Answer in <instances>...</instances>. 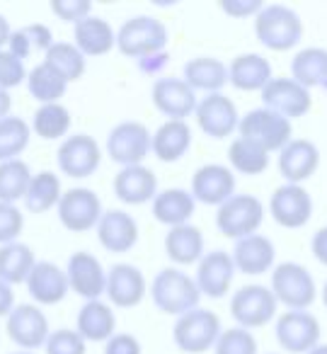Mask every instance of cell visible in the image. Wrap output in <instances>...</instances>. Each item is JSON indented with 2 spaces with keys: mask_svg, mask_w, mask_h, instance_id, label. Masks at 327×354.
I'll list each match as a JSON object with an SVG mask.
<instances>
[{
  "mask_svg": "<svg viewBox=\"0 0 327 354\" xmlns=\"http://www.w3.org/2000/svg\"><path fill=\"white\" fill-rule=\"evenodd\" d=\"M107 296L109 306L117 308H136L146 299V277L136 265L119 262L107 272Z\"/></svg>",
  "mask_w": 327,
  "mask_h": 354,
  "instance_id": "obj_22",
  "label": "cell"
},
{
  "mask_svg": "<svg viewBox=\"0 0 327 354\" xmlns=\"http://www.w3.org/2000/svg\"><path fill=\"white\" fill-rule=\"evenodd\" d=\"M51 12H54L59 20L78 25L80 20L93 15V3H90V0H54V3H51Z\"/></svg>",
  "mask_w": 327,
  "mask_h": 354,
  "instance_id": "obj_47",
  "label": "cell"
},
{
  "mask_svg": "<svg viewBox=\"0 0 327 354\" xmlns=\"http://www.w3.org/2000/svg\"><path fill=\"white\" fill-rule=\"evenodd\" d=\"M151 204H153V216H156V221L167 228L189 223V218L194 216V209H196V202H194V197H191V192L180 189V187L162 189V192L156 194V199H153Z\"/></svg>",
  "mask_w": 327,
  "mask_h": 354,
  "instance_id": "obj_32",
  "label": "cell"
},
{
  "mask_svg": "<svg viewBox=\"0 0 327 354\" xmlns=\"http://www.w3.org/2000/svg\"><path fill=\"white\" fill-rule=\"evenodd\" d=\"M191 197L194 202H201L206 207L218 209L223 202H228L235 194V175L230 167L221 162H206L196 167L191 175Z\"/></svg>",
  "mask_w": 327,
  "mask_h": 354,
  "instance_id": "obj_17",
  "label": "cell"
},
{
  "mask_svg": "<svg viewBox=\"0 0 327 354\" xmlns=\"http://www.w3.org/2000/svg\"><path fill=\"white\" fill-rule=\"evenodd\" d=\"M44 64L54 71L56 75L66 80V83H75L85 75V68H88V59L80 54V49L75 44H68V41H54L49 46V51L44 54Z\"/></svg>",
  "mask_w": 327,
  "mask_h": 354,
  "instance_id": "obj_37",
  "label": "cell"
},
{
  "mask_svg": "<svg viewBox=\"0 0 327 354\" xmlns=\"http://www.w3.org/2000/svg\"><path fill=\"white\" fill-rule=\"evenodd\" d=\"M235 279V265L230 252L223 250H211L204 252V257L196 265L194 281L199 286L201 296H209V299H223L230 291Z\"/></svg>",
  "mask_w": 327,
  "mask_h": 354,
  "instance_id": "obj_20",
  "label": "cell"
},
{
  "mask_svg": "<svg viewBox=\"0 0 327 354\" xmlns=\"http://www.w3.org/2000/svg\"><path fill=\"white\" fill-rule=\"evenodd\" d=\"M37 262L39 260L35 257V250L25 243L15 241L0 245V281H6L10 286L25 284Z\"/></svg>",
  "mask_w": 327,
  "mask_h": 354,
  "instance_id": "obj_35",
  "label": "cell"
},
{
  "mask_svg": "<svg viewBox=\"0 0 327 354\" xmlns=\"http://www.w3.org/2000/svg\"><path fill=\"white\" fill-rule=\"evenodd\" d=\"M71 112L61 102L56 104H39V109L32 117V133H37L44 141H59L66 138L71 131Z\"/></svg>",
  "mask_w": 327,
  "mask_h": 354,
  "instance_id": "obj_39",
  "label": "cell"
},
{
  "mask_svg": "<svg viewBox=\"0 0 327 354\" xmlns=\"http://www.w3.org/2000/svg\"><path fill=\"white\" fill-rule=\"evenodd\" d=\"M228 160L230 170L240 172V175H262L269 167V153L264 148H259L257 143L247 141L243 136H235L228 146Z\"/></svg>",
  "mask_w": 327,
  "mask_h": 354,
  "instance_id": "obj_38",
  "label": "cell"
},
{
  "mask_svg": "<svg viewBox=\"0 0 327 354\" xmlns=\"http://www.w3.org/2000/svg\"><path fill=\"white\" fill-rule=\"evenodd\" d=\"M267 354H279V352H267Z\"/></svg>",
  "mask_w": 327,
  "mask_h": 354,
  "instance_id": "obj_59",
  "label": "cell"
},
{
  "mask_svg": "<svg viewBox=\"0 0 327 354\" xmlns=\"http://www.w3.org/2000/svg\"><path fill=\"white\" fill-rule=\"evenodd\" d=\"M191 148V127L187 122L165 119L153 133V156L162 162H177Z\"/></svg>",
  "mask_w": 327,
  "mask_h": 354,
  "instance_id": "obj_33",
  "label": "cell"
},
{
  "mask_svg": "<svg viewBox=\"0 0 327 354\" xmlns=\"http://www.w3.org/2000/svg\"><path fill=\"white\" fill-rule=\"evenodd\" d=\"M165 252L180 270L189 265H199V260L204 257V233L194 223L170 228L165 236Z\"/></svg>",
  "mask_w": 327,
  "mask_h": 354,
  "instance_id": "obj_31",
  "label": "cell"
},
{
  "mask_svg": "<svg viewBox=\"0 0 327 354\" xmlns=\"http://www.w3.org/2000/svg\"><path fill=\"white\" fill-rule=\"evenodd\" d=\"M310 250H312V255H315V260L327 267V226L315 231V236H312V241H310Z\"/></svg>",
  "mask_w": 327,
  "mask_h": 354,
  "instance_id": "obj_51",
  "label": "cell"
},
{
  "mask_svg": "<svg viewBox=\"0 0 327 354\" xmlns=\"http://www.w3.org/2000/svg\"><path fill=\"white\" fill-rule=\"evenodd\" d=\"M214 354H259L257 337L245 328H225L218 342L214 344Z\"/></svg>",
  "mask_w": 327,
  "mask_h": 354,
  "instance_id": "obj_43",
  "label": "cell"
},
{
  "mask_svg": "<svg viewBox=\"0 0 327 354\" xmlns=\"http://www.w3.org/2000/svg\"><path fill=\"white\" fill-rule=\"evenodd\" d=\"M279 313V304L274 299L272 289L262 284H247L238 289L230 299V315L238 323V328L257 330L269 325Z\"/></svg>",
  "mask_w": 327,
  "mask_h": 354,
  "instance_id": "obj_9",
  "label": "cell"
},
{
  "mask_svg": "<svg viewBox=\"0 0 327 354\" xmlns=\"http://www.w3.org/2000/svg\"><path fill=\"white\" fill-rule=\"evenodd\" d=\"M291 78L303 88H327V49L306 46L291 61Z\"/></svg>",
  "mask_w": 327,
  "mask_h": 354,
  "instance_id": "obj_34",
  "label": "cell"
},
{
  "mask_svg": "<svg viewBox=\"0 0 327 354\" xmlns=\"http://www.w3.org/2000/svg\"><path fill=\"white\" fill-rule=\"evenodd\" d=\"M8 337L22 349V352H35L44 347L49 339V318L37 304H17L12 313L6 318Z\"/></svg>",
  "mask_w": 327,
  "mask_h": 354,
  "instance_id": "obj_12",
  "label": "cell"
},
{
  "mask_svg": "<svg viewBox=\"0 0 327 354\" xmlns=\"http://www.w3.org/2000/svg\"><path fill=\"white\" fill-rule=\"evenodd\" d=\"M233 257L235 272H243V274H264V272L274 270V262H277V248L262 233H254V236L240 238L235 241V248L230 252Z\"/></svg>",
  "mask_w": 327,
  "mask_h": 354,
  "instance_id": "obj_26",
  "label": "cell"
},
{
  "mask_svg": "<svg viewBox=\"0 0 327 354\" xmlns=\"http://www.w3.org/2000/svg\"><path fill=\"white\" fill-rule=\"evenodd\" d=\"M56 162H59V170L64 175L73 177V180H83V177L97 172L100 162H102V148L95 136L73 133V136H66L61 141Z\"/></svg>",
  "mask_w": 327,
  "mask_h": 354,
  "instance_id": "obj_11",
  "label": "cell"
},
{
  "mask_svg": "<svg viewBox=\"0 0 327 354\" xmlns=\"http://www.w3.org/2000/svg\"><path fill=\"white\" fill-rule=\"evenodd\" d=\"M10 22L6 20V15H0V49H8V41H10Z\"/></svg>",
  "mask_w": 327,
  "mask_h": 354,
  "instance_id": "obj_55",
  "label": "cell"
},
{
  "mask_svg": "<svg viewBox=\"0 0 327 354\" xmlns=\"http://www.w3.org/2000/svg\"><path fill=\"white\" fill-rule=\"evenodd\" d=\"M221 333H223V325H221L218 313L199 306V308L177 318L175 328H172V339H175L177 349H182V352L201 354L214 349Z\"/></svg>",
  "mask_w": 327,
  "mask_h": 354,
  "instance_id": "obj_5",
  "label": "cell"
},
{
  "mask_svg": "<svg viewBox=\"0 0 327 354\" xmlns=\"http://www.w3.org/2000/svg\"><path fill=\"white\" fill-rule=\"evenodd\" d=\"M277 165L286 185H303L315 175L317 165H320V151L308 138H291L279 151Z\"/></svg>",
  "mask_w": 327,
  "mask_h": 354,
  "instance_id": "obj_21",
  "label": "cell"
},
{
  "mask_svg": "<svg viewBox=\"0 0 327 354\" xmlns=\"http://www.w3.org/2000/svg\"><path fill=\"white\" fill-rule=\"evenodd\" d=\"M322 304H325V308H327V281L322 284Z\"/></svg>",
  "mask_w": 327,
  "mask_h": 354,
  "instance_id": "obj_57",
  "label": "cell"
},
{
  "mask_svg": "<svg viewBox=\"0 0 327 354\" xmlns=\"http://www.w3.org/2000/svg\"><path fill=\"white\" fill-rule=\"evenodd\" d=\"M170 39V32L158 17L136 15L127 20L117 32V49L129 59H151L156 54H162Z\"/></svg>",
  "mask_w": 327,
  "mask_h": 354,
  "instance_id": "obj_3",
  "label": "cell"
},
{
  "mask_svg": "<svg viewBox=\"0 0 327 354\" xmlns=\"http://www.w3.org/2000/svg\"><path fill=\"white\" fill-rule=\"evenodd\" d=\"M153 153V133L148 131L146 124L136 119L119 122L107 136V156L117 165L133 167L143 165L148 156Z\"/></svg>",
  "mask_w": 327,
  "mask_h": 354,
  "instance_id": "obj_8",
  "label": "cell"
},
{
  "mask_svg": "<svg viewBox=\"0 0 327 354\" xmlns=\"http://www.w3.org/2000/svg\"><path fill=\"white\" fill-rule=\"evenodd\" d=\"M32 138V127L22 117L0 119V162L17 160L27 151Z\"/></svg>",
  "mask_w": 327,
  "mask_h": 354,
  "instance_id": "obj_42",
  "label": "cell"
},
{
  "mask_svg": "<svg viewBox=\"0 0 327 354\" xmlns=\"http://www.w3.org/2000/svg\"><path fill=\"white\" fill-rule=\"evenodd\" d=\"M274 335L283 352L308 354L320 344V320L310 310H283L277 318Z\"/></svg>",
  "mask_w": 327,
  "mask_h": 354,
  "instance_id": "obj_10",
  "label": "cell"
},
{
  "mask_svg": "<svg viewBox=\"0 0 327 354\" xmlns=\"http://www.w3.org/2000/svg\"><path fill=\"white\" fill-rule=\"evenodd\" d=\"M151 299L158 306V310L180 318V315L199 308L201 291L196 286L194 277H189L185 270H180V267H165L153 279Z\"/></svg>",
  "mask_w": 327,
  "mask_h": 354,
  "instance_id": "obj_1",
  "label": "cell"
},
{
  "mask_svg": "<svg viewBox=\"0 0 327 354\" xmlns=\"http://www.w3.org/2000/svg\"><path fill=\"white\" fill-rule=\"evenodd\" d=\"M153 104L160 114H165L172 122H187V117H194L199 97L196 93L175 75H162L153 83L151 90Z\"/></svg>",
  "mask_w": 327,
  "mask_h": 354,
  "instance_id": "obj_15",
  "label": "cell"
},
{
  "mask_svg": "<svg viewBox=\"0 0 327 354\" xmlns=\"http://www.w3.org/2000/svg\"><path fill=\"white\" fill-rule=\"evenodd\" d=\"M272 78V64L262 54H240L228 64L230 85L243 93H262Z\"/></svg>",
  "mask_w": 327,
  "mask_h": 354,
  "instance_id": "obj_27",
  "label": "cell"
},
{
  "mask_svg": "<svg viewBox=\"0 0 327 354\" xmlns=\"http://www.w3.org/2000/svg\"><path fill=\"white\" fill-rule=\"evenodd\" d=\"M10 112H12V97L8 90L0 88V119L10 117Z\"/></svg>",
  "mask_w": 327,
  "mask_h": 354,
  "instance_id": "obj_54",
  "label": "cell"
},
{
  "mask_svg": "<svg viewBox=\"0 0 327 354\" xmlns=\"http://www.w3.org/2000/svg\"><path fill=\"white\" fill-rule=\"evenodd\" d=\"M97 241L107 252L122 255L138 243V223L122 209H109L97 223Z\"/></svg>",
  "mask_w": 327,
  "mask_h": 354,
  "instance_id": "obj_25",
  "label": "cell"
},
{
  "mask_svg": "<svg viewBox=\"0 0 327 354\" xmlns=\"http://www.w3.org/2000/svg\"><path fill=\"white\" fill-rule=\"evenodd\" d=\"M269 214L281 228H303L312 216V197L303 185H281L269 199Z\"/></svg>",
  "mask_w": 327,
  "mask_h": 354,
  "instance_id": "obj_16",
  "label": "cell"
},
{
  "mask_svg": "<svg viewBox=\"0 0 327 354\" xmlns=\"http://www.w3.org/2000/svg\"><path fill=\"white\" fill-rule=\"evenodd\" d=\"M71 291L85 301H100L107 291V270L90 252H73L66 265Z\"/></svg>",
  "mask_w": 327,
  "mask_h": 354,
  "instance_id": "obj_19",
  "label": "cell"
},
{
  "mask_svg": "<svg viewBox=\"0 0 327 354\" xmlns=\"http://www.w3.org/2000/svg\"><path fill=\"white\" fill-rule=\"evenodd\" d=\"M221 10L228 17H235V20H243V17H257V12L264 8L262 0H221Z\"/></svg>",
  "mask_w": 327,
  "mask_h": 354,
  "instance_id": "obj_50",
  "label": "cell"
},
{
  "mask_svg": "<svg viewBox=\"0 0 327 354\" xmlns=\"http://www.w3.org/2000/svg\"><path fill=\"white\" fill-rule=\"evenodd\" d=\"M138 64H141L143 71H158L160 66L167 64V54L162 51V54H156V56H151V59H143V61H138Z\"/></svg>",
  "mask_w": 327,
  "mask_h": 354,
  "instance_id": "obj_53",
  "label": "cell"
},
{
  "mask_svg": "<svg viewBox=\"0 0 327 354\" xmlns=\"http://www.w3.org/2000/svg\"><path fill=\"white\" fill-rule=\"evenodd\" d=\"M35 172L30 170L22 158L17 160L0 162V202L6 204H17L25 199L27 187H30Z\"/></svg>",
  "mask_w": 327,
  "mask_h": 354,
  "instance_id": "obj_40",
  "label": "cell"
},
{
  "mask_svg": "<svg viewBox=\"0 0 327 354\" xmlns=\"http://www.w3.org/2000/svg\"><path fill=\"white\" fill-rule=\"evenodd\" d=\"M264 204L254 194H238L235 192L228 202H223L216 209V228L225 238H240L254 236L264 221Z\"/></svg>",
  "mask_w": 327,
  "mask_h": 354,
  "instance_id": "obj_6",
  "label": "cell"
},
{
  "mask_svg": "<svg viewBox=\"0 0 327 354\" xmlns=\"http://www.w3.org/2000/svg\"><path fill=\"white\" fill-rule=\"evenodd\" d=\"M102 354H143V347H141V342H138L136 335L114 333L112 337L104 342Z\"/></svg>",
  "mask_w": 327,
  "mask_h": 354,
  "instance_id": "obj_49",
  "label": "cell"
},
{
  "mask_svg": "<svg viewBox=\"0 0 327 354\" xmlns=\"http://www.w3.org/2000/svg\"><path fill=\"white\" fill-rule=\"evenodd\" d=\"M66 88H68V83H66L61 75H56L44 61L37 64L35 68L27 73V90H30V95L39 104L61 102V97L66 95Z\"/></svg>",
  "mask_w": 327,
  "mask_h": 354,
  "instance_id": "obj_41",
  "label": "cell"
},
{
  "mask_svg": "<svg viewBox=\"0 0 327 354\" xmlns=\"http://www.w3.org/2000/svg\"><path fill=\"white\" fill-rule=\"evenodd\" d=\"M44 354H88V342L80 337L78 330H51L44 342Z\"/></svg>",
  "mask_w": 327,
  "mask_h": 354,
  "instance_id": "obj_44",
  "label": "cell"
},
{
  "mask_svg": "<svg viewBox=\"0 0 327 354\" xmlns=\"http://www.w3.org/2000/svg\"><path fill=\"white\" fill-rule=\"evenodd\" d=\"M22 39H25L27 49H30V54H35V51H49V46L54 44V32L49 30L46 25H41V22H35V25H27L20 30Z\"/></svg>",
  "mask_w": 327,
  "mask_h": 354,
  "instance_id": "obj_48",
  "label": "cell"
},
{
  "mask_svg": "<svg viewBox=\"0 0 327 354\" xmlns=\"http://www.w3.org/2000/svg\"><path fill=\"white\" fill-rule=\"evenodd\" d=\"M308 354H327V342H320L315 349H310Z\"/></svg>",
  "mask_w": 327,
  "mask_h": 354,
  "instance_id": "obj_56",
  "label": "cell"
},
{
  "mask_svg": "<svg viewBox=\"0 0 327 354\" xmlns=\"http://www.w3.org/2000/svg\"><path fill=\"white\" fill-rule=\"evenodd\" d=\"M272 289L277 304L288 310H308L317 299V284L312 274L298 262H281L272 270Z\"/></svg>",
  "mask_w": 327,
  "mask_h": 354,
  "instance_id": "obj_4",
  "label": "cell"
},
{
  "mask_svg": "<svg viewBox=\"0 0 327 354\" xmlns=\"http://www.w3.org/2000/svg\"><path fill=\"white\" fill-rule=\"evenodd\" d=\"M73 44L80 49V54L88 56H104L117 46V32L112 30L107 20L102 17H85L78 25H73Z\"/></svg>",
  "mask_w": 327,
  "mask_h": 354,
  "instance_id": "obj_30",
  "label": "cell"
},
{
  "mask_svg": "<svg viewBox=\"0 0 327 354\" xmlns=\"http://www.w3.org/2000/svg\"><path fill=\"white\" fill-rule=\"evenodd\" d=\"M25 80H27L25 61L17 59V56L10 54L8 49H0V88L10 93L12 88L22 85Z\"/></svg>",
  "mask_w": 327,
  "mask_h": 354,
  "instance_id": "obj_46",
  "label": "cell"
},
{
  "mask_svg": "<svg viewBox=\"0 0 327 354\" xmlns=\"http://www.w3.org/2000/svg\"><path fill=\"white\" fill-rule=\"evenodd\" d=\"M22 228H25V214L20 212V207L0 202V245L15 243L22 236Z\"/></svg>",
  "mask_w": 327,
  "mask_h": 354,
  "instance_id": "obj_45",
  "label": "cell"
},
{
  "mask_svg": "<svg viewBox=\"0 0 327 354\" xmlns=\"http://www.w3.org/2000/svg\"><path fill=\"white\" fill-rule=\"evenodd\" d=\"M262 100H264V107L281 114L288 122L298 117H306L312 107L310 90L303 88L293 78H272L267 83V88L262 90Z\"/></svg>",
  "mask_w": 327,
  "mask_h": 354,
  "instance_id": "obj_18",
  "label": "cell"
},
{
  "mask_svg": "<svg viewBox=\"0 0 327 354\" xmlns=\"http://www.w3.org/2000/svg\"><path fill=\"white\" fill-rule=\"evenodd\" d=\"M75 330L85 342H107L117 333V315L107 301H85L75 318Z\"/></svg>",
  "mask_w": 327,
  "mask_h": 354,
  "instance_id": "obj_28",
  "label": "cell"
},
{
  "mask_svg": "<svg viewBox=\"0 0 327 354\" xmlns=\"http://www.w3.org/2000/svg\"><path fill=\"white\" fill-rule=\"evenodd\" d=\"M238 136L257 143L259 148H264L272 156V153L281 151L293 138V124L283 119L281 114L272 112V109L257 107L250 109L245 117H240Z\"/></svg>",
  "mask_w": 327,
  "mask_h": 354,
  "instance_id": "obj_7",
  "label": "cell"
},
{
  "mask_svg": "<svg viewBox=\"0 0 327 354\" xmlns=\"http://www.w3.org/2000/svg\"><path fill=\"white\" fill-rule=\"evenodd\" d=\"M158 192L160 189H158L156 172L146 165L122 167L114 175V194L127 207H141L146 202H153Z\"/></svg>",
  "mask_w": 327,
  "mask_h": 354,
  "instance_id": "obj_24",
  "label": "cell"
},
{
  "mask_svg": "<svg viewBox=\"0 0 327 354\" xmlns=\"http://www.w3.org/2000/svg\"><path fill=\"white\" fill-rule=\"evenodd\" d=\"M10 354H35V352H22V349H20V352H10Z\"/></svg>",
  "mask_w": 327,
  "mask_h": 354,
  "instance_id": "obj_58",
  "label": "cell"
},
{
  "mask_svg": "<svg viewBox=\"0 0 327 354\" xmlns=\"http://www.w3.org/2000/svg\"><path fill=\"white\" fill-rule=\"evenodd\" d=\"M56 212H59V221L66 231L85 233L90 228H97L104 209L97 192H93L88 187H73L68 192H64Z\"/></svg>",
  "mask_w": 327,
  "mask_h": 354,
  "instance_id": "obj_13",
  "label": "cell"
},
{
  "mask_svg": "<svg viewBox=\"0 0 327 354\" xmlns=\"http://www.w3.org/2000/svg\"><path fill=\"white\" fill-rule=\"evenodd\" d=\"M25 286L37 306H56V304H61L71 291L68 277H66L64 267H59L56 262H46V260L37 262L32 274L27 277Z\"/></svg>",
  "mask_w": 327,
  "mask_h": 354,
  "instance_id": "obj_23",
  "label": "cell"
},
{
  "mask_svg": "<svg viewBox=\"0 0 327 354\" xmlns=\"http://www.w3.org/2000/svg\"><path fill=\"white\" fill-rule=\"evenodd\" d=\"M254 35L269 51H291L303 39V20L293 8L272 3L254 17Z\"/></svg>",
  "mask_w": 327,
  "mask_h": 354,
  "instance_id": "obj_2",
  "label": "cell"
},
{
  "mask_svg": "<svg viewBox=\"0 0 327 354\" xmlns=\"http://www.w3.org/2000/svg\"><path fill=\"white\" fill-rule=\"evenodd\" d=\"M15 291H12L10 284L0 281V318H8L15 308Z\"/></svg>",
  "mask_w": 327,
  "mask_h": 354,
  "instance_id": "obj_52",
  "label": "cell"
},
{
  "mask_svg": "<svg viewBox=\"0 0 327 354\" xmlns=\"http://www.w3.org/2000/svg\"><path fill=\"white\" fill-rule=\"evenodd\" d=\"M187 85L194 93H206L214 95L221 93L228 80V66L216 56H196V59L187 61L185 64V75H182Z\"/></svg>",
  "mask_w": 327,
  "mask_h": 354,
  "instance_id": "obj_29",
  "label": "cell"
},
{
  "mask_svg": "<svg viewBox=\"0 0 327 354\" xmlns=\"http://www.w3.org/2000/svg\"><path fill=\"white\" fill-rule=\"evenodd\" d=\"M196 127L211 138H228L238 131L240 127V112L230 97L223 93L204 95L196 104Z\"/></svg>",
  "mask_w": 327,
  "mask_h": 354,
  "instance_id": "obj_14",
  "label": "cell"
},
{
  "mask_svg": "<svg viewBox=\"0 0 327 354\" xmlns=\"http://www.w3.org/2000/svg\"><path fill=\"white\" fill-rule=\"evenodd\" d=\"M64 197V187H61V180L56 172L41 170L35 172L30 187L25 194V209L30 214H46L49 209H56Z\"/></svg>",
  "mask_w": 327,
  "mask_h": 354,
  "instance_id": "obj_36",
  "label": "cell"
}]
</instances>
